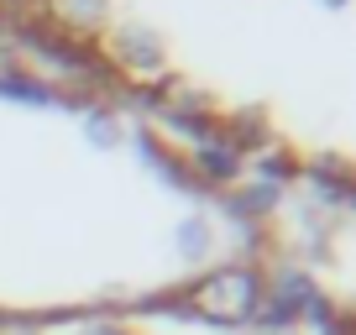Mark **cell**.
Listing matches in <instances>:
<instances>
[{
	"label": "cell",
	"mask_w": 356,
	"mask_h": 335,
	"mask_svg": "<svg viewBox=\"0 0 356 335\" xmlns=\"http://www.w3.org/2000/svg\"><path fill=\"white\" fill-rule=\"evenodd\" d=\"M257 299H262V272L252 262H220L204 278H194L178 293V304H168V309L204 320V325H220V330H236V325H252Z\"/></svg>",
	"instance_id": "6da1fadb"
},
{
	"label": "cell",
	"mask_w": 356,
	"mask_h": 335,
	"mask_svg": "<svg viewBox=\"0 0 356 335\" xmlns=\"http://www.w3.org/2000/svg\"><path fill=\"white\" fill-rule=\"evenodd\" d=\"M194 168H200L210 183H231L241 179V147H236V136H204L200 147H194Z\"/></svg>",
	"instance_id": "7a4b0ae2"
},
{
	"label": "cell",
	"mask_w": 356,
	"mask_h": 335,
	"mask_svg": "<svg viewBox=\"0 0 356 335\" xmlns=\"http://www.w3.org/2000/svg\"><path fill=\"white\" fill-rule=\"evenodd\" d=\"M111 63H121V68H157L163 63L157 37L147 32V26H121V32L111 37Z\"/></svg>",
	"instance_id": "3957f363"
},
{
	"label": "cell",
	"mask_w": 356,
	"mask_h": 335,
	"mask_svg": "<svg viewBox=\"0 0 356 335\" xmlns=\"http://www.w3.org/2000/svg\"><path fill=\"white\" fill-rule=\"evenodd\" d=\"M111 11V0H47V22L58 32H95Z\"/></svg>",
	"instance_id": "277c9868"
},
{
	"label": "cell",
	"mask_w": 356,
	"mask_h": 335,
	"mask_svg": "<svg viewBox=\"0 0 356 335\" xmlns=\"http://www.w3.org/2000/svg\"><path fill=\"white\" fill-rule=\"evenodd\" d=\"M204 246H210L204 220H184L178 225V252H184V257H204Z\"/></svg>",
	"instance_id": "5b68a950"
},
{
	"label": "cell",
	"mask_w": 356,
	"mask_h": 335,
	"mask_svg": "<svg viewBox=\"0 0 356 335\" xmlns=\"http://www.w3.org/2000/svg\"><path fill=\"white\" fill-rule=\"evenodd\" d=\"M89 131H95V142H111V136H115V121H111V115H95V121H89Z\"/></svg>",
	"instance_id": "8992f818"
},
{
	"label": "cell",
	"mask_w": 356,
	"mask_h": 335,
	"mask_svg": "<svg viewBox=\"0 0 356 335\" xmlns=\"http://www.w3.org/2000/svg\"><path fill=\"white\" fill-rule=\"evenodd\" d=\"M111 335H126V330H111Z\"/></svg>",
	"instance_id": "52a82bcc"
}]
</instances>
